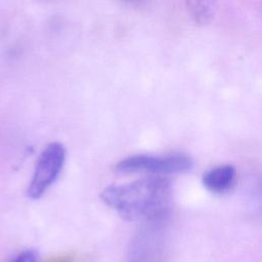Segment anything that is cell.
<instances>
[{
  "mask_svg": "<svg viewBox=\"0 0 262 262\" xmlns=\"http://www.w3.org/2000/svg\"><path fill=\"white\" fill-rule=\"evenodd\" d=\"M191 166V159L183 154L134 155L119 162L116 169L120 173H145L152 176H162L185 172Z\"/></svg>",
  "mask_w": 262,
  "mask_h": 262,
  "instance_id": "obj_2",
  "label": "cell"
},
{
  "mask_svg": "<svg viewBox=\"0 0 262 262\" xmlns=\"http://www.w3.org/2000/svg\"><path fill=\"white\" fill-rule=\"evenodd\" d=\"M186 5L193 21L205 26L210 24L215 16L217 0H186Z\"/></svg>",
  "mask_w": 262,
  "mask_h": 262,
  "instance_id": "obj_5",
  "label": "cell"
},
{
  "mask_svg": "<svg viewBox=\"0 0 262 262\" xmlns=\"http://www.w3.org/2000/svg\"><path fill=\"white\" fill-rule=\"evenodd\" d=\"M127 1H137V0H127Z\"/></svg>",
  "mask_w": 262,
  "mask_h": 262,
  "instance_id": "obj_7",
  "label": "cell"
},
{
  "mask_svg": "<svg viewBox=\"0 0 262 262\" xmlns=\"http://www.w3.org/2000/svg\"><path fill=\"white\" fill-rule=\"evenodd\" d=\"M236 177L232 165H220L207 171L203 176L204 186L211 192L223 193L230 189Z\"/></svg>",
  "mask_w": 262,
  "mask_h": 262,
  "instance_id": "obj_4",
  "label": "cell"
},
{
  "mask_svg": "<svg viewBox=\"0 0 262 262\" xmlns=\"http://www.w3.org/2000/svg\"><path fill=\"white\" fill-rule=\"evenodd\" d=\"M66 161V149L59 142L49 143L40 154L27 195L32 200L40 199L59 176Z\"/></svg>",
  "mask_w": 262,
  "mask_h": 262,
  "instance_id": "obj_3",
  "label": "cell"
},
{
  "mask_svg": "<svg viewBox=\"0 0 262 262\" xmlns=\"http://www.w3.org/2000/svg\"><path fill=\"white\" fill-rule=\"evenodd\" d=\"M13 262H38L36 252L32 250H27L21 252Z\"/></svg>",
  "mask_w": 262,
  "mask_h": 262,
  "instance_id": "obj_6",
  "label": "cell"
},
{
  "mask_svg": "<svg viewBox=\"0 0 262 262\" xmlns=\"http://www.w3.org/2000/svg\"><path fill=\"white\" fill-rule=\"evenodd\" d=\"M102 201L128 221H150L165 216L172 201V187L167 178L149 176L101 192Z\"/></svg>",
  "mask_w": 262,
  "mask_h": 262,
  "instance_id": "obj_1",
  "label": "cell"
}]
</instances>
